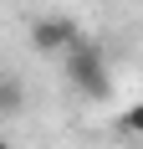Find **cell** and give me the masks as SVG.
<instances>
[{"instance_id": "5", "label": "cell", "mask_w": 143, "mask_h": 149, "mask_svg": "<svg viewBox=\"0 0 143 149\" xmlns=\"http://www.w3.org/2000/svg\"><path fill=\"white\" fill-rule=\"evenodd\" d=\"M0 149H10V139H0Z\"/></svg>"}, {"instance_id": "2", "label": "cell", "mask_w": 143, "mask_h": 149, "mask_svg": "<svg viewBox=\"0 0 143 149\" xmlns=\"http://www.w3.org/2000/svg\"><path fill=\"white\" fill-rule=\"evenodd\" d=\"M82 41V31H77V21L72 15H36L31 21V52L36 57H67L72 46Z\"/></svg>"}, {"instance_id": "3", "label": "cell", "mask_w": 143, "mask_h": 149, "mask_svg": "<svg viewBox=\"0 0 143 149\" xmlns=\"http://www.w3.org/2000/svg\"><path fill=\"white\" fill-rule=\"evenodd\" d=\"M118 134L123 139H143V103H128L118 113Z\"/></svg>"}, {"instance_id": "1", "label": "cell", "mask_w": 143, "mask_h": 149, "mask_svg": "<svg viewBox=\"0 0 143 149\" xmlns=\"http://www.w3.org/2000/svg\"><path fill=\"white\" fill-rule=\"evenodd\" d=\"M61 67H67V82L82 93V98H92V103L113 98V72H107V57H102V46L77 41L67 57H61Z\"/></svg>"}, {"instance_id": "4", "label": "cell", "mask_w": 143, "mask_h": 149, "mask_svg": "<svg viewBox=\"0 0 143 149\" xmlns=\"http://www.w3.org/2000/svg\"><path fill=\"white\" fill-rule=\"evenodd\" d=\"M21 108V88L15 82H0V113H15Z\"/></svg>"}]
</instances>
